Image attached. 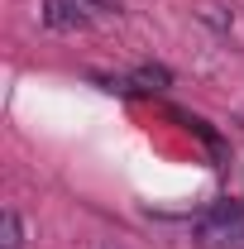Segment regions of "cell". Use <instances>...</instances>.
I'll return each instance as SVG.
<instances>
[{
    "label": "cell",
    "instance_id": "obj_2",
    "mask_svg": "<svg viewBox=\"0 0 244 249\" xmlns=\"http://www.w3.org/2000/svg\"><path fill=\"white\" fill-rule=\"evenodd\" d=\"M43 24L48 29H87L91 24V5H82V0H48L43 5Z\"/></svg>",
    "mask_w": 244,
    "mask_h": 249
},
{
    "label": "cell",
    "instance_id": "obj_4",
    "mask_svg": "<svg viewBox=\"0 0 244 249\" xmlns=\"http://www.w3.org/2000/svg\"><path fill=\"white\" fill-rule=\"evenodd\" d=\"M82 5H91V10H115L120 0H82Z\"/></svg>",
    "mask_w": 244,
    "mask_h": 249
},
{
    "label": "cell",
    "instance_id": "obj_1",
    "mask_svg": "<svg viewBox=\"0 0 244 249\" xmlns=\"http://www.w3.org/2000/svg\"><path fill=\"white\" fill-rule=\"evenodd\" d=\"M196 240L206 249H240L244 245V206L240 201H215L211 211L196 216Z\"/></svg>",
    "mask_w": 244,
    "mask_h": 249
},
{
    "label": "cell",
    "instance_id": "obj_3",
    "mask_svg": "<svg viewBox=\"0 0 244 249\" xmlns=\"http://www.w3.org/2000/svg\"><path fill=\"white\" fill-rule=\"evenodd\" d=\"M0 245H5V249H24V225H19L15 211L0 216Z\"/></svg>",
    "mask_w": 244,
    "mask_h": 249
}]
</instances>
